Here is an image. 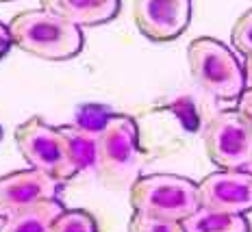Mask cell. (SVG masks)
I'll list each match as a JSON object with an SVG mask.
<instances>
[{
	"label": "cell",
	"instance_id": "6da1fadb",
	"mask_svg": "<svg viewBox=\"0 0 252 232\" xmlns=\"http://www.w3.org/2000/svg\"><path fill=\"white\" fill-rule=\"evenodd\" d=\"M94 133H96L94 170L100 182L111 189L130 187L139 176L144 163L137 122L130 115L111 113L104 115Z\"/></svg>",
	"mask_w": 252,
	"mask_h": 232
},
{
	"label": "cell",
	"instance_id": "7a4b0ae2",
	"mask_svg": "<svg viewBox=\"0 0 252 232\" xmlns=\"http://www.w3.org/2000/svg\"><path fill=\"white\" fill-rule=\"evenodd\" d=\"M7 26L15 48L44 61L74 59L85 46V35L78 26L44 9L20 11Z\"/></svg>",
	"mask_w": 252,
	"mask_h": 232
},
{
	"label": "cell",
	"instance_id": "3957f363",
	"mask_svg": "<svg viewBox=\"0 0 252 232\" xmlns=\"http://www.w3.org/2000/svg\"><path fill=\"white\" fill-rule=\"evenodd\" d=\"M128 202L135 213L165 221H185L200 208L198 184L178 174H146L128 187Z\"/></svg>",
	"mask_w": 252,
	"mask_h": 232
},
{
	"label": "cell",
	"instance_id": "277c9868",
	"mask_svg": "<svg viewBox=\"0 0 252 232\" xmlns=\"http://www.w3.org/2000/svg\"><path fill=\"white\" fill-rule=\"evenodd\" d=\"M187 63L193 81L220 102H235L244 93V63L224 41L215 37L193 39L187 46Z\"/></svg>",
	"mask_w": 252,
	"mask_h": 232
},
{
	"label": "cell",
	"instance_id": "5b68a950",
	"mask_svg": "<svg viewBox=\"0 0 252 232\" xmlns=\"http://www.w3.org/2000/svg\"><path fill=\"white\" fill-rule=\"evenodd\" d=\"M15 145L33 170L48 174L55 180L65 182L78 174L59 130L41 117H31L15 128Z\"/></svg>",
	"mask_w": 252,
	"mask_h": 232
},
{
	"label": "cell",
	"instance_id": "8992f818",
	"mask_svg": "<svg viewBox=\"0 0 252 232\" xmlns=\"http://www.w3.org/2000/svg\"><path fill=\"white\" fill-rule=\"evenodd\" d=\"M204 147L218 170H244L252 159V128L237 109L222 111L207 126Z\"/></svg>",
	"mask_w": 252,
	"mask_h": 232
},
{
	"label": "cell",
	"instance_id": "52a82bcc",
	"mask_svg": "<svg viewBox=\"0 0 252 232\" xmlns=\"http://www.w3.org/2000/svg\"><path fill=\"white\" fill-rule=\"evenodd\" d=\"M193 0H133V20L137 30L150 41L178 39L189 29Z\"/></svg>",
	"mask_w": 252,
	"mask_h": 232
},
{
	"label": "cell",
	"instance_id": "ba28073f",
	"mask_svg": "<svg viewBox=\"0 0 252 232\" xmlns=\"http://www.w3.org/2000/svg\"><path fill=\"white\" fill-rule=\"evenodd\" d=\"M196 184L200 208L233 215L252 210V174L248 170H218Z\"/></svg>",
	"mask_w": 252,
	"mask_h": 232
},
{
	"label": "cell",
	"instance_id": "9c48e42d",
	"mask_svg": "<svg viewBox=\"0 0 252 232\" xmlns=\"http://www.w3.org/2000/svg\"><path fill=\"white\" fill-rule=\"evenodd\" d=\"M61 182L39 170H18L0 176V219L44 200H57Z\"/></svg>",
	"mask_w": 252,
	"mask_h": 232
},
{
	"label": "cell",
	"instance_id": "30bf717a",
	"mask_svg": "<svg viewBox=\"0 0 252 232\" xmlns=\"http://www.w3.org/2000/svg\"><path fill=\"white\" fill-rule=\"evenodd\" d=\"M39 9L78 29H89L115 20L122 9V2L120 0H39Z\"/></svg>",
	"mask_w": 252,
	"mask_h": 232
},
{
	"label": "cell",
	"instance_id": "8fae6325",
	"mask_svg": "<svg viewBox=\"0 0 252 232\" xmlns=\"http://www.w3.org/2000/svg\"><path fill=\"white\" fill-rule=\"evenodd\" d=\"M63 208L65 206L59 198L44 200V202H37L2 219L0 232H48L52 221L59 217Z\"/></svg>",
	"mask_w": 252,
	"mask_h": 232
},
{
	"label": "cell",
	"instance_id": "7c38bea8",
	"mask_svg": "<svg viewBox=\"0 0 252 232\" xmlns=\"http://www.w3.org/2000/svg\"><path fill=\"white\" fill-rule=\"evenodd\" d=\"M181 224L185 232H252V226L246 215L218 213V210L207 208H198Z\"/></svg>",
	"mask_w": 252,
	"mask_h": 232
},
{
	"label": "cell",
	"instance_id": "4fadbf2b",
	"mask_svg": "<svg viewBox=\"0 0 252 232\" xmlns=\"http://www.w3.org/2000/svg\"><path fill=\"white\" fill-rule=\"evenodd\" d=\"M63 144L67 147L72 163L78 172L94 167V154H96V133L78 124L57 126Z\"/></svg>",
	"mask_w": 252,
	"mask_h": 232
},
{
	"label": "cell",
	"instance_id": "5bb4252c",
	"mask_svg": "<svg viewBox=\"0 0 252 232\" xmlns=\"http://www.w3.org/2000/svg\"><path fill=\"white\" fill-rule=\"evenodd\" d=\"M48 232H98V224L94 215L83 208H63Z\"/></svg>",
	"mask_w": 252,
	"mask_h": 232
},
{
	"label": "cell",
	"instance_id": "9a60e30c",
	"mask_svg": "<svg viewBox=\"0 0 252 232\" xmlns=\"http://www.w3.org/2000/svg\"><path fill=\"white\" fill-rule=\"evenodd\" d=\"M128 232H185V228L181 221L157 219L133 210V217L128 221Z\"/></svg>",
	"mask_w": 252,
	"mask_h": 232
},
{
	"label": "cell",
	"instance_id": "2e32d148",
	"mask_svg": "<svg viewBox=\"0 0 252 232\" xmlns=\"http://www.w3.org/2000/svg\"><path fill=\"white\" fill-rule=\"evenodd\" d=\"M230 44L235 50H239L241 55H252V7L246 13H241L237 22L233 24L230 30Z\"/></svg>",
	"mask_w": 252,
	"mask_h": 232
},
{
	"label": "cell",
	"instance_id": "e0dca14e",
	"mask_svg": "<svg viewBox=\"0 0 252 232\" xmlns=\"http://www.w3.org/2000/svg\"><path fill=\"white\" fill-rule=\"evenodd\" d=\"M239 107H237V111L241 113V117L246 119V122H248V126L252 128V89H248L246 87L244 89V93H241L239 96Z\"/></svg>",
	"mask_w": 252,
	"mask_h": 232
},
{
	"label": "cell",
	"instance_id": "ac0fdd59",
	"mask_svg": "<svg viewBox=\"0 0 252 232\" xmlns=\"http://www.w3.org/2000/svg\"><path fill=\"white\" fill-rule=\"evenodd\" d=\"M11 48H13V41H11V35H9V26L0 22V61L9 55Z\"/></svg>",
	"mask_w": 252,
	"mask_h": 232
},
{
	"label": "cell",
	"instance_id": "d6986e66",
	"mask_svg": "<svg viewBox=\"0 0 252 232\" xmlns=\"http://www.w3.org/2000/svg\"><path fill=\"white\" fill-rule=\"evenodd\" d=\"M244 74H246V87L252 89V55H246V61H244Z\"/></svg>",
	"mask_w": 252,
	"mask_h": 232
},
{
	"label": "cell",
	"instance_id": "ffe728a7",
	"mask_svg": "<svg viewBox=\"0 0 252 232\" xmlns=\"http://www.w3.org/2000/svg\"><path fill=\"white\" fill-rule=\"evenodd\" d=\"M244 170H248V172L252 174V159H250V163H248V165H246V167H244Z\"/></svg>",
	"mask_w": 252,
	"mask_h": 232
},
{
	"label": "cell",
	"instance_id": "44dd1931",
	"mask_svg": "<svg viewBox=\"0 0 252 232\" xmlns=\"http://www.w3.org/2000/svg\"><path fill=\"white\" fill-rule=\"evenodd\" d=\"M2 137H4V128L0 126V141H2Z\"/></svg>",
	"mask_w": 252,
	"mask_h": 232
},
{
	"label": "cell",
	"instance_id": "7402d4cb",
	"mask_svg": "<svg viewBox=\"0 0 252 232\" xmlns=\"http://www.w3.org/2000/svg\"><path fill=\"white\" fill-rule=\"evenodd\" d=\"M0 2H11V0H0Z\"/></svg>",
	"mask_w": 252,
	"mask_h": 232
}]
</instances>
